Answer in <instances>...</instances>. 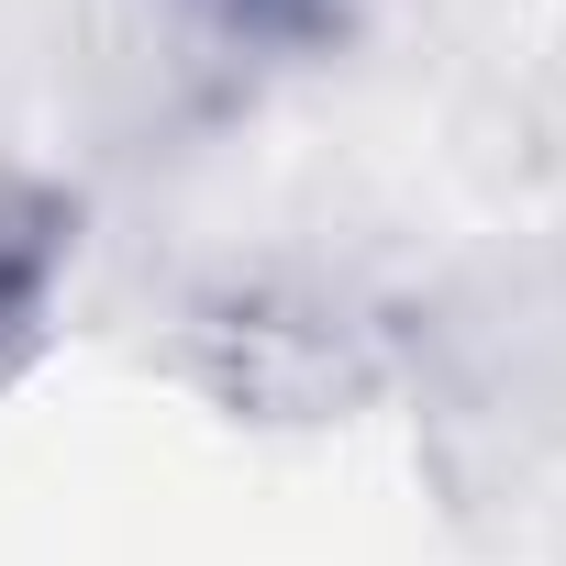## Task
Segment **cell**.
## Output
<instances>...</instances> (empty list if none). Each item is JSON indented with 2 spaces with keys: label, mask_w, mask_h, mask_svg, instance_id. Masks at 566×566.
<instances>
[{
  "label": "cell",
  "mask_w": 566,
  "mask_h": 566,
  "mask_svg": "<svg viewBox=\"0 0 566 566\" xmlns=\"http://www.w3.org/2000/svg\"><path fill=\"white\" fill-rule=\"evenodd\" d=\"M67 255H78V200L56 178H34V167L0 156V345L45 312V290H56Z\"/></svg>",
  "instance_id": "obj_1"
},
{
  "label": "cell",
  "mask_w": 566,
  "mask_h": 566,
  "mask_svg": "<svg viewBox=\"0 0 566 566\" xmlns=\"http://www.w3.org/2000/svg\"><path fill=\"white\" fill-rule=\"evenodd\" d=\"M200 12H211L233 45H290V56H301V45H323V34L345 23V0H200Z\"/></svg>",
  "instance_id": "obj_2"
}]
</instances>
